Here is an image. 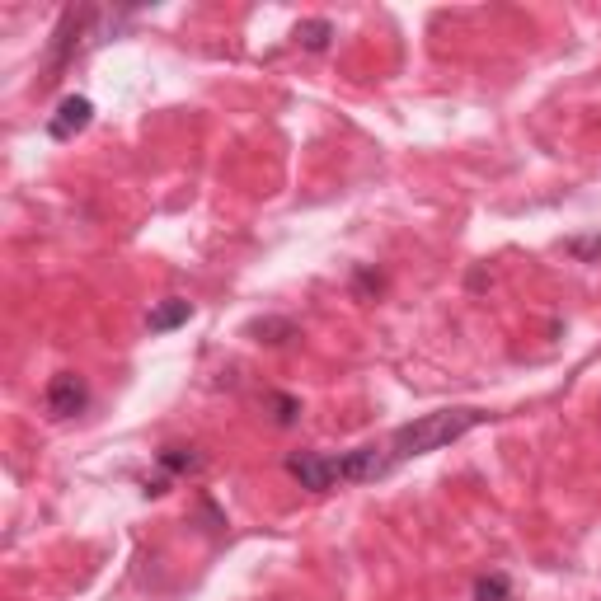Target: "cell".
Listing matches in <instances>:
<instances>
[{
	"instance_id": "cell-6",
	"label": "cell",
	"mask_w": 601,
	"mask_h": 601,
	"mask_svg": "<svg viewBox=\"0 0 601 601\" xmlns=\"http://www.w3.org/2000/svg\"><path fill=\"white\" fill-rule=\"evenodd\" d=\"M94 123V104L85 99V94H66L62 104H57V113L47 118V137L52 141H71L76 132H85V127Z\"/></svg>"
},
{
	"instance_id": "cell-14",
	"label": "cell",
	"mask_w": 601,
	"mask_h": 601,
	"mask_svg": "<svg viewBox=\"0 0 601 601\" xmlns=\"http://www.w3.org/2000/svg\"><path fill=\"white\" fill-rule=\"evenodd\" d=\"M357 287H362V292H381L386 282H381V273H371V268H357Z\"/></svg>"
},
{
	"instance_id": "cell-12",
	"label": "cell",
	"mask_w": 601,
	"mask_h": 601,
	"mask_svg": "<svg viewBox=\"0 0 601 601\" xmlns=\"http://www.w3.org/2000/svg\"><path fill=\"white\" fill-rule=\"evenodd\" d=\"M268 409H273V423H278V428H292L296 418H301V400H296V395H268Z\"/></svg>"
},
{
	"instance_id": "cell-9",
	"label": "cell",
	"mask_w": 601,
	"mask_h": 601,
	"mask_svg": "<svg viewBox=\"0 0 601 601\" xmlns=\"http://www.w3.org/2000/svg\"><path fill=\"white\" fill-rule=\"evenodd\" d=\"M254 343H287V339H296V324L292 320H278V315H268V320H254L245 329Z\"/></svg>"
},
{
	"instance_id": "cell-13",
	"label": "cell",
	"mask_w": 601,
	"mask_h": 601,
	"mask_svg": "<svg viewBox=\"0 0 601 601\" xmlns=\"http://www.w3.org/2000/svg\"><path fill=\"white\" fill-rule=\"evenodd\" d=\"M569 254H578V259H597L601 240H569Z\"/></svg>"
},
{
	"instance_id": "cell-3",
	"label": "cell",
	"mask_w": 601,
	"mask_h": 601,
	"mask_svg": "<svg viewBox=\"0 0 601 601\" xmlns=\"http://www.w3.org/2000/svg\"><path fill=\"white\" fill-rule=\"evenodd\" d=\"M334 470H339V484H371V479H386L395 470V456H390V442H367V447H353L334 456Z\"/></svg>"
},
{
	"instance_id": "cell-5",
	"label": "cell",
	"mask_w": 601,
	"mask_h": 601,
	"mask_svg": "<svg viewBox=\"0 0 601 601\" xmlns=\"http://www.w3.org/2000/svg\"><path fill=\"white\" fill-rule=\"evenodd\" d=\"M287 475L310 489V494H329L334 484H339V470H334V456H324V451H292L287 456Z\"/></svg>"
},
{
	"instance_id": "cell-11",
	"label": "cell",
	"mask_w": 601,
	"mask_h": 601,
	"mask_svg": "<svg viewBox=\"0 0 601 601\" xmlns=\"http://www.w3.org/2000/svg\"><path fill=\"white\" fill-rule=\"evenodd\" d=\"M475 601H512V583L508 573H479L475 578Z\"/></svg>"
},
{
	"instance_id": "cell-2",
	"label": "cell",
	"mask_w": 601,
	"mask_h": 601,
	"mask_svg": "<svg viewBox=\"0 0 601 601\" xmlns=\"http://www.w3.org/2000/svg\"><path fill=\"white\" fill-rule=\"evenodd\" d=\"M104 19V10H85V5H71V10H62V19H57V29H52V43H47V66H43V85H52V80L62 76L66 66L76 62L80 52V38H99L94 33V24Z\"/></svg>"
},
{
	"instance_id": "cell-1",
	"label": "cell",
	"mask_w": 601,
	"mask_h": 601,
	"mask_svg": "<svg viewBox=\"0 0 601 601\" xmlns=\"http://www.w3.org/2000/svg\"><path fill=\"white\" fill-rule=\"evenodd\" d=\"M484 418H489L484 409H437V414H423L386 437L390 456L400 465V461H414V456H428V451H442V447H451L456 437H465L470 428H479Z\"/></svg>"
},
{
	"instance_id": "cell-8",
	"label": "cell",
	"mask_w": 601,
	"mask_h": 601,
	"mask_svg": "<svg viewBox=\"0 0 601 601\" xmlns=\"http://www.w3.org/2000/svg\"><path fill=\"white\" fill-rule=\"evenodd\" d=\"M193 320V301H184V296H165V301H155L151 315H146V329L151 334H170V329H179V324Z\"/></svg>"
},
{
	"instance_id": "cell-10",
	"label": "cell",
	"mask_w": 601,
	"mask_h": 601,
	"mask_svg": "<svg viewBox=\"0 0 601 601\" xmlns=\"http://www.w3.org/2000/svg\"><path fill=\"white\" fill-rule=\"evenodd\" d=\"M334 38V24L329 19H306V24H296V43L306 47V52H324Z\"/></svg>"
},
{
	"instance_id": "cell-4",
	"label": "cell",
	"mask_w": 601,
	"mask_h": 601,
	"mask_svg": "<svg viewBox=\"0 0 601 601\" xmlns=\"http://www.w3.org/2000/svg\"><path fill=\"white\" fill-rule=\"evenodd\" d=\"M43 404L52 418H76L90 409V386H85V376L80 371H57L43 390Z\"/></svg>"
},
{
	"instance_id": "cell-7",
	"label": "cell",
	"mask_w": 601,
	"mask_h": 601,
	"mask_svg": "<svg viewBox=\"0 0 601 601\" xmlns=\"http://www.w3.org/2000/svg\"><path fill=\"white\" fill-rule=\"evenodd\" d=\"M155 461L170 479H188V475H202L207 470V456L198 447H160L155 451Z\"/></svg>"
}]
</instances>
